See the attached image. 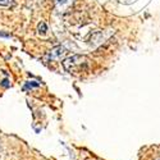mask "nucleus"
Masks as SVG:
<instances>
[{
    "label": "nucleus",
    "instance_id": "f257e3e1",
    "mask_svg": "<svg viewBox=\"0 0 160 160\" xmlns=\"http://www.w3.org/2000/svg\"><path fill=\"white\" fill-rule=\"evenodd\" d=\"M88 58L85 55H72L64 59L63 65L67 72L69 73H81L88 68Z\"/></svg>",
    "mask_w": 160,
    "mask_h": 160
},
{
    "label": "nucleus",
    "instance_id": "f03ea898",
    "mask_svg": "<svg viewBox=\"0 0 160 160\" xmlns=\"http://www.w3.org/2000/svg\"><path fill=\"white\" fill-rule=\"evenodd\" d=\"M65 54H67V49L64 46H57L49 51L48 59L49 60H60L62 58L65 57Z\"/></svg>",
    "mask_w": 160,
    "mask_h": 160
},
{
    "label": "nucleus",
    "instance_id": "7ed1b4c3",
    "mask_svg": "<svg viewBox=\"0 0 160 160\" xmlns=\"http://www.w3.org/2000/svg\"><path fill=\"white\" fill-rule=\"evenodd\" d=\"M55 3H57V9L59 12H64L72 5L73 0H55Z\"/></svg>",
    "mask_w": 160,
    "mask_h": 160
},
{
    "label": "nucleus",
    "instance_id": "20e7f679",
    "mask_svg": "<svg viewBox=\"0 0 160 160\" xmlns=\"http://www.w3.org/2000/svg\"><path fill=\"white\" fill-rule=\"evenodd\" d=\"M46 30H48V28H46V24H45L44 22H41V23L38 24V32H40V33L44 35V33L46 32Z\"/></svg>",
    "mask_w": 160,
    "mask_h": 160
},
{
    "label": "nucleus",
    "instance_id": "39448f33",
    "mask_svg": "<svg viewBox=\"0 0 160 160\" xmlns=\"http://www.w3.org/2000/svg\"><path fill=\"white\" fill-rule=\"evenodd\" d=\"M13 0H0V5H3V7H8L12 4Z\"/></svg>",
    "mask_w": 160,
    "mask_h": 160
}]
</instances>
